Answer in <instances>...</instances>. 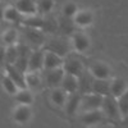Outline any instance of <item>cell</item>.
Wrapping results in <instances>:
<instances>
[{
  "instance_id": "obj_14",
  "label": "cell",
  "mask_w": 128,
  "mask_h": 128,
  "mask_svg": "<svg viewBox=\"0 0 128 128\" xmlns=\"http://www.w3.org/2000/svg\"><path fill=\"white\" fill-rule=\"evenodd\" d=\"M90 72L92 73V76L95 78H108L110 76V68L105 63H101V62L94 63L90 68Z\"/></svg>"
},
{
  "instance_id": "obj_19",
  "label": "cell",
  "mask_w": 128,
  "mask_h": 128,
  "mask_svg": "<svg viewBox=\"0 0 128 128\" xmlns=\"http://www.w3.org/2000/svg\"><path fill=\"white\" fill-rule=\"evenodd\" d=\"M127 88L128 87H127L126 81L122 80V78H116L110 84V95H113L114 98H116V99H119L120 96L126 92Z\"/></svg>"
},
{
  "instance_id": "obj_24",
  "label": "cell",
  "mask_w": 128,
  "mask_h": 128,
  "mask_svg": "<svg viewBox=\"0 0 128 128\" xmlns=\"http://www.w3.org/2000/svg\"><path fill=\"white\" fill-rule=\"evenodd\" d=\"M2 84H3V87L5 90V92H8L9 95H16L18 92V86H17V83L10 78L8 74L6 76H3L2 77Z\"/></svg>"
},
{
  "instance_id": "obj_17",
  "label": "cell",
  "mask_w": 128,
  "mask_h": 128,
  "mask_svg": "<svg viewBox=\"0 0 128 128\" xmlns=\"http://www.w3.org/2000/svg\"><path fill=\"white\" fill-rule=\"evenodd\" d=\"M73 46L77 51L83 52L90 48V40L83 34H74L73 35Z\"/></svg>"
},
{
  "instance_id": "obj_3",
  "label": "cell",
  "mask_w": 128,
  "mask_h": 128,
  "mask_svg": "<svg viewBox=\"0 0 128 128\" xmlns=\"http://www.w3.org/2000/svg\"><path fill=\"white\" fill-rule=\"evenodd\" d=\"M66 76V70L64 68H55V69H46V73H45V80H46V83L48 86L50 87H59L62 84V81Z\"/></svg>"
},
{
  "instance_id": "obj_7",
  "label": "cell",
  "mask_w": 128,
  "mask_h": 128,
  "mask_svg": "<svg viewBox=\"0 0 128 128\" xmlns=\"http://www.w3.org/2000/svg\"><path fill=\"white\" fill-rule=\"evenodd\" d=\"M40 28H31L27 27V30L24 31V36L27 38V41L31 45L34 46H40L42 44H45V37H44V31H38Z\"/></svg>"
},
{
  "instance_id": "obj_10",
  "label": "cell",
  "mask_w": 128,
  "mask_h": 128,
  "mask_svg": "<svg viewBox=\"0 0 128 128\" xmlns=\"http://www.w3.org/2000/svg\"><path fill=\"white\" fill-rule=\"evenodd\" d=\"M95 77L92 76V73H86L83 72L81 76L78 77V82H80V87H78V92H81L82 95L84 94H90L92 92V84H94Z\"/></svg>"
},
{
  "instance_id": "obj_4",
  "label": "cell",
  "mask_w": 128,
  "mask_h": 128,
  "mask_svg": "<svg viewBox=\"0 0 128 128\" xmlns=\"http://www.w3.org/2000/svg\"><path fill=\"white\" fill-rule=\"evenodd\" d=\"M5 70L8 76L12 78L19 88H26L27 87V80L24 76V72L19 70L14 64H5Z\"/></svg>"
},
{
  "instance_id": "obj_32",
  "label": "cell",
  "mask_w": 128,
  "mask_h": 128,
  "mask_svg": "<svg viewBox=\"0 0 128 128\" xmlns=\"http://www.w3.org/2000/svg\"><path fill=\"white\" fill-rule=\"evenodd\" d=\"M16 40H17V32L14 30H9L3 35V41L6 45H14Z\"/></svg>"
},
{
  "instance_id": "obj_27",
  "label": "cell",
  "mask_w": 128,
  "mask_h": 128,
  "mask_svg": "<svg viewBox=\"0 0 128 128\" xmlns=\"http://www.w3.org/2000/svg\"><path fill=\"white\" fill-rule=\"evenodd\" d=\"M18 46L16 45H9L5 50V64H14L18 58Z\"/></svg>"
},
{
  "instance_id": "obj_22",
  "label": "cell",
  "mask_w": 128,
  "mask_h": 128,
  "mask_svg": "<svg viewBox=\"0 0 128 128\" xmlns=\"http://www.w3.org/2000/svg\"><path fill=\"white\" fill-rule=\"evenodd\" d=\"M59 30L63 32L64 35H69L72 34V32L74 31V24H76V22H74V19L72 20L70 17H66L63 16L59 18Z\"/></svg>"
},
{
  "instance_id": "obj_5",
  "label": "cell",
  "mask_w": 128,
  "mask_h": 128,
  "mask_svg": "<svg viewBox=\"0 0 128 128\" xmlns=\"http://www.w3.org/2000/svg\"><path fill=\"white\" fill-rule=\"evenodd\" d=\"M18 58L14 63V66L19 69V70H22V72H26L28 70V63H30V55H31V52H30V49L23 45V44H20L18 45Z\"/></svg>"
},
{
  "instance_id": "obj_6",
  "label": "cell",
  "mask_w": 128,
  "mask_h": 128,
  "mask_svg": "<svg viewBox=\"0 0 128 128\" xmlns=\"http://www.w3.org/2000/svg\"><path fill=\"white\" fill-rule=\"evenodd\" d=\"M45 64V52L40 50L31 52L30 55V63H28V70L30 72H38L44 68Z\"/></svg>"
},
{
  "instance_id": "obj_13",
  "label": "cell",
  "mask_w": 128,
  "mask_h": 128,
  "mask_svg": "<svg viewBox=\"0 0 128 128\" xmlns=\"http://www.w3.org/2000/svg\"><path fill=\"white\" fill-rule=\"evenodd\" d=\"M64 70H66V73H69V74H74V76L80 77L81 74L83 73V66L81 60L78 59H68L66 63H64Z\"/></svg>"
},
{
  "instance_id": "obj_21",
  "label": "cell",
  "mask_w": 128,
  "mask_h": 128,
  "mask_svg": "<svg viewBox=\"0 0 128 128\" xmlns=\"http://www.w3.org/2000/svg\"><path fill=\"white\" fill-rule=\"evenodd\" d=\"M73 18H74V22H76V24H78V26H81V27H84V26L91 24L92 20H94L92 13L88 12V10H82V12H78Z\"/></svg>"
},
{
  "instance_id": "obj_34",
  "label": "cell",
  "mask_w": 128,
  "mask_h": 128,
  "mask_svg": "<svg viewBox=\"0 0 128 128\" xmlns=\"http://www.w3.org/2000/svg\"><path fill=\"white\" fill-rule=\"evenodd\" d=\"M118 104H119L120 114H122L123 116L128 115V100L124 99V98H119V99H118Z\"/></svg>"
},
{
  "instance_id": "obj_36",
  "label": "cell",
  "mask_w": 128,
  "mask_h": 128,
  "mask_svg": "<svg viewBox=\"0 0 128 128\" xmlns=\"http://www.w3.org/2000/svg\"><path fill=\"white\" fill-rule=\"evenodd\" d=\"M123 124L124 126H128V115L124 116V119H123Z\"/></svg>"
},
{
  "instance_id": "obj_16",
  "label": "cell",
  "mask_w": 128,
  "mask_h": 128,
  "mask_svg": "<svg viewBox=\"0 0 128 128\" xmlns=\"http://www.w3.org/2000/svg\"><path fill=\"white\" fill-rule=\"evenodd\" d=\"M31 118V109L28 108V105H24V104H20L18 108L14 110V120L23 124V123H27Z\"/></svg>"
},
{
  "instance_id": "obj_33",
  "label": "cell",
  "mask_w": 128,
  "mask_h": 128,
  "mask_svg": "<svg viewBox=\"0 0 128 128\" xmlns=\"http://www.w3.org/2000/svg\"><path fill=\"white\" fill-rule=\"evenodd\" d=\"M52 5H54V2H52V0H41L38 8H40V10L42 13H49L52 9Z\"/></svg>"
},
{
  "instance_id": "obj_15",
  "label": "cell",
  "mask_w": 128,
  "mask_h": 128,
  "mask_svg": "<svg viewBox=\"0 0 128 128\" xmlns=\"http://www.w3.org/2000/svg\"><path fill=\"white\" fill-rule=\"evenodd\" d=\"M110 84L112 83L108 82V78H95L92 84V92L102 96L110 95Z\"/></svg>"
},
{
  "instance_id": "obj_20",
  "label": "cell",
  "mask_w": 128,
  "mask_h": 128,
  "mask_svg": "<svg viewBox=\"0 0 128 128\" xmlns=\"http://www.w3.org/2000/svg\"><path fill=\"white\" fill-rule=\"evenodd\" d=\"M102 118V113L99 110V109H95V110H88L83 115H82V123L84 124H95V123H98L100 122Z\"/></svg>"
},
{
  "instance_id": "obj_8",
  "label": "cell",
  "mask_w": 128,
  "mask_h": 128,
  "mask_svg": "<svg viewBox=\"0 0 128 128\" xmlns=\"http://www.w3.org/2000/svg\"><path fill=\"white\" fill-rule=\"evenodd\" d=\"M62 66H64L63 56L50 50L45 51V64H44L45 69H55V68H60Z\"/></svg>"
},
{
  "instance_id": "obj_31",
  "label": "cell",
  "mask_w": 128,
  "mask_h": 128,
  "mask_svg": "<svg viewBox=\"0 0 128 128\" xmlns=\"http://www.w3.org/2000/svg\"><path fill=\"white\" fill-rule=\"evenodd\" d=\"M26 80H27V86H28V87H32V88L38 87L40 83H41V80H40V77L36 74V72H31L30 74H27Z\"/></svg>"
},
{
  "instance_id": "obj_12",
  "label": "cell",
  "mask_w": 128,
  "mask_h": 128,
  "mask_svg": "<svg viewBox=\"0 0 128 128\" xmlns=\"http://www.w3.org/2000/svg\"><path fill=\"white\" fill-rule=\"evenodd\" d=\"M78 92V91H77ZM77 92H72L69 94L68 99H67V102H66V112L69 114V115H73L78 110V108L81 106V102H82V96Z\"/></svg>"
},
{
  "instance_id": "obj_25",
  "label": "cell",
  "mask_w": 128,
  "mask_h": 128,
  "mask_svg": "<svg viewBox=\"0 0 128 128\" xmlns=\"http://www.w3.org/2000/svg\"><path fill=\"white\" fill-rule=\"evenodd\" d=\"M16 96V100L20 104H24V105H30L34 101V98L30 91H27L26 88H19V91L14 95Z\"/></svg>"
},
{
  "instance_id": "obj_35",
  "label": "cell",
  "mask_w": 128,
  "mask_h": 128,
  "mask_svg": "<svg viewBox=\"0 0 128 128\" xmlns=\"http://www.w3.org/2000/svg\"><path fill=\"white\" fill-rule=\"evenodd\" d=\"M120 98H124V99H127V100H128V88L126 90V92H124V94L120 96Z\"/></svg>"
},
{
  "instance_id": "obj_9",
  "label": "cell",
  "mask_w": 128,
  "mask_h": 128,
  "mask_svg": "<svg viewBox=\"0 0 128 128\" xmlns=\"http://www.w3.org/2000/svg\"><path fill=\"white\" fill-rule=\"evenodd\" d=\"M45 49L56 52L60 56H64L68 52L69 48H68L67 41H64L62 38H54V40H49L48 44H45Z\"/></svg>"
},
{
  "instance_id": "obj_28",
  "label": "cell",
  "mask_w": 128,
  "mask_h": 128,
  "mask_svg": "<svg viewBox=\"0 0 128 128\" xmlns=\"http://www.w3.org/2000/svg\"><path fill=\"white\" fill-rule=\"evenodd\" d=\"M59 28V22L55 20L54 18H48L44 20V26H42V31L45 34H54V32Z\"/></svg>"
},
{
  "instance_id": "obj_29",
  "label": "cell",
  "mask_w": 128,
  "mask_h": 128,
  "mask_svg": "<svg viewBox=\"0 0 128 128\" xmlns=\"http://www.w3.org/2000/svg\"><path fill=\"white\" fill-rule=\"evenodd\" d=\"M44 20L40 17H35V16H31L28 18H26L23 20V24L27 26V27H31V28H42V26H44Z\"/></svg>"
},
{
  "instance_id": "obj_11",
  "label": "cell",
  "mask_w": 128,
  "mask_h": 128,
  "mask_svg": "<svg viewBox=\"0 0 128 128\" xmlns=\"http://www.w3.org/2000/svg\"><path fill=\"white\" fill-rule=\"evenodd\" d=\"M60 87L68 92V94H72V92H77L78 91V87H80V82H78V77L74 76V74H69V73H66L63 81H62V84Z\"/></svg>"
},
{
  "instance_id": "obj_37",
  "label": "cell",
  "mask_w": 128,
  "mask_h": 128,
  "mask_svg": "<svg viewBox=\"0 0 128 128\" xmlns=\"http://www.w3.org/2000/svg\"><path fill=\"white\" fill-rule=\"evenodd\" d=\"M12 2H14V3H17V2H18V0H12Z\"/></svg>"
},
{
  "instance_id": "obj_1",
  "label": "cell",
  "mask_w": 128,
  "mask_h": 128,
  "mask_svg": "<svg viewBox=\"0 0 128 128\" xmlns=\"http://www.w3.org/2000/svg\"><path fill=\"white\" fill-rule=\"evenodd\" d=\"M101 109L110 119H118L119 115H120L118 100H116V98H114L113 95L104 96V101H102Z\"/></svg>"
},
{
  "instance_id": "obj_23",
  "label": "cell",
  "mask_w": 128,
  "mask_h": 128,
  "mask_svg": "<svg viewBox=\"0 0 128 128\" xmlns=\"http://www.w3.org/2000/svg\"><path fill=\"white\" fill-rule=\"evenodd\" d=\"M67 94L68 92H66L62 87L60 88H55L54 91L51 92V101L54 102L55 105H58V106H63V105H66V102H67Z\"/></svg>"
},
{
  "instance_id": "obj_30",
  "label": "cell",
  "mask_w": 128,
  "mask_h": 128,
  "mask_svg": "<svg viewBox=\"0 0 128 128\" xmlns=\"http://www.w3.org/2000/svg\"><path fill=\"white\" fill-rule=\"evenodd\" d=\"M78 13V8L76 5V3H73V2H68L66 5L63 6V16H66V17H74Z\"/></svg>"
},
{
  "instance_id": "obj_26",
  "label": "cell",
  "mask_w": 128,
  "mask_h": 128,
  "mask_svg": "<svg viewBox=\"0 0 128 128\" xmlns=\"http://www.w3.org/2000/svg\"><path fill=\"white\" fill-rule=\"evenodd\" d=\"M4 17H5L6 20L13 22V23H18L22 20V13L17 9V6L16 8H8L4 13Z\"/></svg>"
},
{
  "instance_id": "obj_18",
  "label": "cell",
  "mask_w": 128,
  "mask_h": 128,
  "mask_svg": "<svg viewBox=\"0 0 128 128\" xmlns=\"http://www.w3.org/2000/svg\"><path fill=\"white\" fill-rule=\"evenodd\" d=\"M16 6L20 13L26 16H34L36 13V5L34 0H18L16 3Z\"/></svg>"
},
{
  "instance_id": "obj_2",
  "label": "cell",
  "mask_w": 128,
  "mask_h": 128,
  "mask_svg": "<svg viewBox=\"0 0 128 128\" xmlns=\"http://www.w3.org/2000/svg\"><path fill=\"white\" fill-rule=\"evenodd\" d=\"M102 101H104V96L99 95V94H84L82 96V102L81 106L84 112L88 110H95V109H100L102 106Z\"/></svg>"
}]
</instances>
